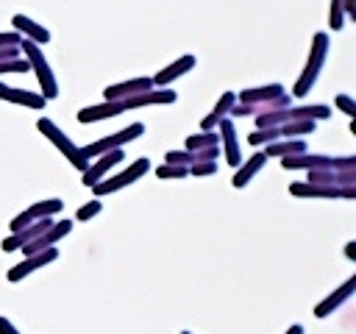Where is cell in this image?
Here are the masks:
<instances>
[{
  "label": "cell",
  "mask_w": 356,
  "mask_h": 334,
  "mask_svg": "<svg viewBox=\"0 0 356 334\" xmlns=\"http://www.w3.org/2000/svg\"><path fill=\"white\" fill-rule=\"evenodd\" d=\"M325 56H328V33L320 31V33H314V39H312L306 67H303L300 78H298L295 86H292V97H306V95H309V89L317 84V75H320V70H323Z\"/></svg>",
  "instance_id": "1"
},
{
  "label": "cell",
  "mask_w": 356,
  "mask_h": 334,
  "mask_svg": "<svg viewBox=\"0 0 356 334\" xmlns=\"http://www.w3.org/2000/svg\"><path fill=\"white\" fill-rule=\"evenodd\" d=\"M19 53L25 56L28 67L36 72V81H39V86H42V97H44V100H56V97H58V84H56V75H53V70H50V64H47L42 47L33 45L31 39H22V42H19Z\"/></svg>",
  "instance_id": "2"
},
{
  "label": "cell",
  "mask_w": 356,
  "mask_h": 334,
  "mask_svg": "<svg viewBox=\"0 0 356 334\" xmlns=\"http://www.w3.org/2000/svg\"><path fill=\"white\" fill-rule=\"evenodd\" d=\"M147 170H150V159H147V156H139V159H134V164H128L122 173H117V175H106L103 181H97V184L92 186V192H95V198H103V195L120 192V189H125V186L136 184Z\"/></svg>",
  "instance_id": "3"
},
{
  "label": "cell",
  "mask_w": 356,
  "mask_h": 334,
  "mask_svg": "<svg viewBox=\"0 0 356 334\" xmlns=\"http://www.w3.org/2000/svg\"><path fill=\"white\" fill-rule=\"evenodd\" d=\"M36 128L44 134V139H50V142L61 150V156H67V161H70L75 170H81V173H83V170L89 167V161L81 156V148H78V145H72V139H70V136H67V134H64V131H61L50 117H39V120H36Z\"/></svg>",
  "instance_id": "4"
},
{
  "label": "cell",
  "mask_w": 356,
  "mask_h": 334,
  "mask_svg": "<svg viewBox=\"0 0 356 334\" xmlns=\"http://www.w3.org/2000/svg\"><path fill=\"white\" fill-rule=\"evenodd\" d=\"M142 134H145V122H131L128 128H122V131H117V134H111V136H103V139H95V142L83 145V148H81V156H83L86 161H92V159H97V156H103V153H108V150H120L125 142H134V139H139Z\"/></svg>",
  "instance_id": "5"
},
{
  "label": "cell",
  "mask_w": 356,
  "mask_h": 334,
  "mask_svg": "<svg viewBox=\"0 0 356 334\" xmlns=\"http://www.w3.org/2000/svg\"><path fill=\"white\" fill-rule=\"evenodd\" d=\"M289 192H292L295 198H325V200H334V198L353 200V198H356V186L339 189V186H317V184H306V181L289 184Z\"/></svg>",
  "instance_id": "6"
},
{
  "label": "cell",
  "mask_w": 356,
  "mask_h": 334,
  "mask_svg": "<svg viewBox=\"0 0 356 334\" xmlns=\"http://www.w3.org/2000/svg\"><path fill=\"white\" fill-rule=\"evenodd\" d=\"M56 259H58V248H56V245H53V248H44L42 253L22 256V262L14 264V267L6 273V278H8L11 284H17V281H22L25 276H31L33 270H39V267H44V264H50V262H56Z\"/></svg>",
  "instance_id": "7"
},
{
  "label": "cell",
  "mask_w": 356,
  "mask_h": 334,
  "mask_svg": "<svg viewBox=\"0 0 356 334\" xmlns=\"http://www.w3.org/2000/svg\"><path fill=\"white\" fill-rule=\"evenodd\" d=\"M56 220L53 217H42V220H33L31 225H25L22 231H14V234H8L3 242H0V248L6 250V253H11V250H19L22 245H28V242H33L36 237H42L50 225H53Z\"/></svg>",
  "instance_id": "8"
},
{
  "label": "cell",
  "mask_w": 356,
  "mask_h": 334,
  "mask_svg": "<svg viewBox=\"0 0 356 334\" xmlns=\"http://www.w3.org/2000/svg\"><path fill=\"white\" fill-rule=\"evenodd\" d=\"M122 159H125L122 148H120V150H108V153L97 156V161H95V164H89V167L83 170V178H81V184L92 189V186H95L97 181H103V178H106V175L111 173V167L122 164Z\"/></svg>",
  "instance_id": "9"
},
{
  "label": "cell",
  "mask_w": 356,
  "mask_h": 334,
  "mask_svg": "<svg viewBox=\"0 0 356 334\" xmlns=\"http://www.w3.org/2000/svg\"><path fill=\"white\" fill-rule=\"evenodd\" d=\"M195 64H197V58H195L192 53H186V56L175 58L172 64H167L164 70H159V72H156V75H153L150 81H153V86H156V89H167V86H170V84H172L175 78L186 75V72H189V70H192Z\"/></svg>",
  "instance_id": "10"
},
{
  "label": "cell",
  "mask_w": 356,
  "mask_h": 334,
  "mask_svg": "<svg viewBox=\"0 0 356 334\" xmlns=\"http://www.w3.org/2000/svg\"><path fill=\"white\" fill-rule=\"evenodd\" d=\"M353 292H356V276H350L342 287H337L331 295H325V298L314 306V317H320V320H323V317H328V315H331V312H337V309H339V306H342Z\"/></svg>",
  "instance_id": "11"
},
{
  "label": "cell",
  "mask_w": 356,
  "mask_h": 334,
  "mask_svg": "<svg viewBox=\"0 0 356 334\" xmlns=\"http://www.w3.org/2000/svg\"><path fill=\"white\" fill-rule=\"evenodd\" d=\"M147 89H156L150 78H128V81H120V84H111L103 89V97L106 100H128L139 92H147Z\"/></svg>",
  "instance_id": "12"
},
{
  "label": "cell",
  "mask_w": 356,
  "mask_h": 334,
  "mask_svg": "<svg viewBox=\"0 0 356 334\" xmlns=\"http://www.w3.org/2000/svg\"><path fill=\"white\" fill-rule=\"evenodd\" d=\"M175 100H178L175 89H147V92H139V95L122 100V106H125V111H131V109H142V106H167Z\"/></svg>",
  "instance_id": "13"
},
{
  "label": "cell",
  "mask_w": 356,
  "mask_h": 334,
  "mask_svg": "<svg viewBox=\"0 0 356 334\" xmlns=\"http://www.w3.org/2000/svg\"><path fill=\"white\" fill-rule=\"evenodd\" d=\"M217 128H220L222 156H225V161H228L231 167H239V164H242V150H239V139H236V128H234V122L225 117V120L217 122Z\"/></svg>",
  "instance_id": "14"
},
{
  "label": "cell",
  "mask_w": 356,
  "mask_h": 334,
  "mask_svg": "<svg viewBox=\"0 0 356 334\" xmlns=\"http://www.w3.org/2000/svg\"><path fill=\"white\" fill-rule=\"evenodd\" d=\"M11 22H14V31H17L22 39H31L33 45H47V42H50V31H47L44 25L33 22L31 17H25V14H14Z\"/></svg>",
  "instance_id": "15"
},
{
  "label": "cell",
  "mask_w": 356,
  "mask_h": 334,
  "mask_svg": "<svg viewBox=\"0 0 356 334\" xmlns=\"http://www.w3.org/2000/svg\"><path fill=\"white\" fill-rule=\"evenodd\" d=\"M0 100H8V103H17V106H28V109H44V97L36 95V92H28V89H19V86H8L0 81Z\"/></svg>",
  "instance_id": "16"
},
{
  "label": "cell",
  "mask_w": 356,
  "mask_h": 334,
  "mask_svg": "<svg viewBox=\"0 0 356 334\" xmlns=\"http://www.w3.org/2000/svg\"><path fill=\"white\" fill-rule=\"evenodd\" d=\"M122 111H125L122 100H103V103H97V106L81 109V111H78V122H97V120L117 117V114H122Z\"/></svg>",
  "instance_id": "17"
},
{
  "label": "cell",
  "mask_w": 356,
  "mask_h": 334,
  "mask_svg": "<svg viewBox=\"0 0 356 334\" xmlns=\"http://www.w3.org/2000/svg\"><path fill=\"white\" fill-rule=\"evenodd\" d=\"M264 164H267L264 150H256L253 156H248V159H245V161L236 167V173H234V178H231V184H234L236 189H242L245 184H250V178H253V175H256V173H259Z\"/></svg>",
  "instance_id": "18"
},
{
  "label": "cell",
  "mask_w": 356,
  "mask_h": 334,
  "mask_svg": "<svg viewBox=\"0 0 356 334\" xmlns=\"http://www.w3.org/2000/svg\"><path fill=\"white\" fill-rule=\"evenodd\" d=\"M234 103H236V92H222V95H220V100L214 103L211 114H206V117L200 120V131H214V128H217V122L228 117V111H231V106H234Z\"/></svg>",
  "instance_id": "19"
},
{
  "label": "cell",
  "mask_w": 356,
  "mask_h": 334,
  "mask_svg": "<svg viewBox=\"0 0 356 334\" xmlns=\"http://www.w3.org/2000/svg\"><path fill=\"white\" fill-rule=\"evenodd\" d=\"M295 153H306V139H278V142H270L264 145V156H295Z\"/></svg>",
  "instance_id": "20"
},
{
  "label": "cell",
  "mask_w": 356,
  "mask_h": 334,
  "mask_svg": "<svg viewBox=\"0 0 356 334\" xmlns=\"http://www.w3.org/2000/svg\"><path fill=\"white\" fill-rule=\"evenodd\" d=\"M61 209H64V200H61V198H47V200H36V203H31L25 212H28L31 220H42V217H53V214H58Z\"/></svg>",
  "instance_id": "21"
},
{
  "label": "cell",
  "mask_w": 356,
  "mask_h": 334,
  "mask_svg": "<svg viewBox=\"0 0 356 334\" xmlns=\"http://www.w3.org/2000/svg\"><path fill=\"white\" fill-rule=\"evenodd\" d=\"M217 145H220V134H214V131H200V134H189V136H186V148H184V150L195 153V150L217 148Z\"/></svg>",
  "instance_id": "22"
},
{
  "label": "cell",
  "mask_w": 356,
  "mask_h": 334,
  "mask_svg": "<svg viewBox=\"0 0 356 334\" xmlns=\"http://www.w3.org/2000/svg\"><path fill=\"white\" fill-rule=\"evenodd\" d=\"M353 14V0H331V14H328V25L334 31H339L345 25V17Z\"/></svg>",
  "instance_id": "23"
},
{
  "label": "cell",
  "mask_w": 356,
  "mask_h": 334,
  "mask_svg": "<svg viewBox=\"0 0 356 334\" xmlns=\"http://www.w3.org/2000/svg\"><path fill=\"white\" fill-rule=\"evenodd\" d=\"M278 139H281L278 128H256L253 134H248V142L253 148H261V145H270V142H278Z\"/></svg>",
  "instance_id": "24"
},
{
  "label": "cell",
  "mask_w": 356,
  "mask_h": 334,
  "mask_svg": "<svg viewBox=\"0 0 356 334\" xmlns=\"http://www.w3.org/2000/svg\"><path fill=\"white\" fill-rule=\"evenodd\" d=\"M103 212V200L100 198H95V200H89V203H83L78 212H75V220L78 223H89L92 217H97Z\"/></svg>",
  "instance_id": "25"
},
{
  "label": "cell",
  "mask_w": 356,
  "mask_h": 334,
  "mask_svg": "<svg viewBox=\"0 0 356 334\" xmlns=\"http://www.w3.org/2000/svg\"><path fill=\"white\" fill-rule=\"evenodd\" d=\"M186 175H189V167H181V164H161V167H156V178H164V181L186 178Z\"/></svg>",
  "instance_id": "26"
},
{
  "label": "cell",
  "mask_w": 356,
  "mask_h": 334,
  "mask_svg": "<svg viewBox=\"0 0 356 334\" xmlns=\"http://www.w3.org/2000/svg\"><path fill=\"white\" fill-rule=\"evenodd\" d=\"M195 161V153L189 150H167L164 153V164H181V167H189Z\"/></svg>",
  "instance_id": "27"
},
{
  "label": "cell",
  "mask_w": 356,
  "mask_h": 334,
  "mask_svg": "<svg viewBox=\"0 0 356 334\" xmlns=\"http://www.w3.org/2000/svg\"><path fill=\"white\" fill-rule=\"evenodd\" d=\"M334 106H337L342 114H348L350 120L356 117V100H353L350 95H337V97H334Z\"/></svg>",
  "instance_id": "28"
},
{
  "label": "cell",
  "mask_w": 356,
  "mask_h": 334,
  "mask_svg": "<svg viewBox=\"0 0 356 334\" xmlns=\"http://www.w3.org/2000/svg\"><path fill=\"white\" fill-rule=\"evenodd\" d=\"M214 173H217V161H195V164H189V175L203 178V175H214Z\"/></svg>",
  "instance_id": "29"
},
{
  "label": "cell",
  "mask_w": 356,
  "mask_h": 334,
  "mask_svg": "<svg viewBox=\"0 0 356 334\" xmlns=\"http://www.w3.org/2000/svg\"><path fill=\"white\" fill-rule=\"evenodd\" d=\"M261 109L259 106H248V103H234L231 106V111H228V117H256Z\"/></svg>",
  "instance_id": "30"
},
{
  "label": "cell",
  "mask_w": 356,
  "mask_h": 334,
  "mask_svg": "<svg viewBox=\"0 0 356 334\" xmlns=\"http://www.w3.org/2000/svg\"><path fill=\"white\" fill-rule=\"evenodd\" d=\"M31 223H33V220L28 217V212H19V214H14V217H11L8 228H11V234H14V231H22V228H25V225H31Z\"/></svg>",
  "instance_id": "31"
},
{
  "label": "cell",
  "mask_w": 356,
  "mask_h": 334,
  "mask_svg": "<svg viewBox=\"0 0 356 334\" xmlns=\"http://www.w3.org/2000/svg\"><path fill=\"white\" fill-rule=\"evenodd\" d=\"M19 42H22V36H19L17 31H6V33H0V47H19Z\"/></svg>",
  "instance_id": "32"
},
{
  "label": "cell",
  "mask_w": 356,
  "mask_h": 334,
  "mask_svg": "<svg viewBox=\"0 0 356 334\" xmlns=\"http://www.w3.org/2000/svg\"><path fill=\"white\" fill-rule=\"evenodd\" d=\"M0 334H19V328H17L8 317H3V315H0Z\"/></svg>",
  "instance_id": "33"
},
{
  "label": "cell",
  "mask_w": 356,
  "mask_h": 334,
  "mask_svg": "<svg viewBox=\"0 0 356 334\" xmlns=\"http://www.w3.org/2000/svg\"><path fill=\"white\" fill-rule=\"evenodd\" d=\"M345 259H350V262H356V242L350 239L348 245H345Z\"/></svg>",
  "instance_id": "34"
},
{
  "label": "cell",
  "mask_w": 356,
  "mask_h": 334,
  "mask_svg": "<svg viewBox=\"0 0 356 334\" xmlns=\"http://www.w3.org/2000/svg\"><path fill=\"white\" fill-rule=\"evenodd\" d=\"M284 334H303V326H300V323H295V326H289Z\"/></svg>",
  "instance_id": "35"
},
{
  "label": "cell",
  "mask_w": 356,
  "mask_h": 334,
  "mask_svg": "<svg viewBox=\"0 0 356 334\" xmlns=\"http://www.w3.org/2000/svg\"><path fill=\"white\" fill-rule=\"evenodd\" d=\"M181 334H192V331H181Z\"/></svg>",
  "instance_id": "36"
}]
</instances>
